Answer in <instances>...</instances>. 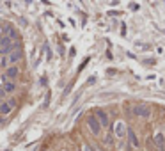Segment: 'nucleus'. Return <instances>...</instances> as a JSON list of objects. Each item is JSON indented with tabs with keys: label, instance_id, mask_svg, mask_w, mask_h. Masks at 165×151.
<instances>
[{
	"label": "nucleus",
	"instance_id": "1",
	"mask_svg": "<svg viewBox=\"0 0 165 151\" xmlns=\"http://www.w3.org/2000/svg\"><path fill=\"white\" fill-rule=\"evenodd\" d=\"M12 48H14V44H12L11 38L9 36H2V39H0V52L6 55L9 52H12Z\"/></svg>",
	"mask_w": 165,
	"mask_h": 151
},
{
	"label": "nucleus",
	"instance_id": "2",
	"mask_svg": "<svg viewBox=\"0 0 165 151\" xmlns=\"http://www.w3.org/2000/svg\"><path fill=\"white\" fill-rule=\"evenodd\" d=\"M133 112H135V116H138V117H149V116H151V108L142 103V105H135V107H133Z\"/></svg>",
	"mask_w": 165,
	"mask_h": 151
},
{
	"label": "nucleus",
	"instance_id": "3",
	"mask_svg": "<svg viewBox=\"0 0 165 151\" xmlns=\"http://www.w3.org/2000/svg\"><path fill=\"white\" fill-rule=\"evenodd\" d=\"M87 124H89V128H91V132H92L94 135H99V132H101V123H99V119L91 116V117L87 119Z\"/></svg>",
	"mask_w": 165,
	"mask_h": 151
},
{
	"label": "nucleus",
	"instance_id": "4",
	"mask_svg": "<svg viewBox=\"0 0 165 151\" xmlns=\"http://www.w3.org/2000/svg\"><path fill=\"white\" fill-rule=\"evenodd\" d=\"M22 59V50L20 48H12V52H11V55H9V60H11V62H16V60H20Z\"/></svg>",
	"mask_w": 165,
	"mask_h": 151
},
{
	"label": "nucleus",
	"instance_id": "5",
	"mask_svg": "<svg viewBox=\"0 0 165 151\" xmlns=\"http://www.w3.org/2000/svg\"><path fill=\"white\" fill-rule=\"evenodd\" d=\"M98 119H99V123H101V126H108V116L105 112L98 110Z\"/></svg>",
	"mask_w": 165,
	"mask_h": 151
},
{
	"label": "nucleus",
	"instance_id": "6",
	"mask_svg": "<svg viewBox=\"0 0 165 151\" xmlns=\"http://www.w3.org/2000/svg\"><path fill=\"white\" fill-rule=\"evenodd\" d=\"M16 75H18V70H16V68H9V70L6 71V75H4V82H6L7 78H14Z\"/></svg>",
	"mask_w": 165,
	"mask_h": 151
},
{
	"label": "nucleus",
	"instance_id": "7",
	"mask_svg": "<svg viewBox=\"0 0 165 151\" xmlns=\"http://www.w3.org/2000/svg\"><path fill=\"white\" fill-rule=\"evenodd\" d=\"M126 132H128V137H130V142H132V146H135V148H137V146H138V140H137V137H135V133H133V130L128 128Z\"/></svg>",
	"mask_w": 165,
	"mask_h": 151
},
{
	"label": "nucleus",
	"instance_id": "8",
	"mask_svg": "<svg viewBox=\"0 0 165 151\" xmlns=\"http://www.w3.org/2000/svg\"><path fill=\"white\" fill-rule=\"evenodd\" d=\"M116 135H117V137H122V135H124V124H122V123H117L116 124Z\"/></svg>",
	"mask_w": 165,
	"mask_h": 151
},
{
	"label": "nucleus",
	"instance_id": "9",
	"mask_svg": "<svg viewBox=\"0 0 165 151\" xmlns=\"http://www.w3.org/2000/svg\"><path fill=\"white\" fill-rule=\"evenodd\" d=\"M14 91V84L12 82H4V92H12Z\"/></svg>",
	"mask_w": 165,
	"mask_h": 151
},
{
	"label": "nucleus",
	"instance_id": "10",
	"mask_svg": "<svg viewBox=\"0 0 165 151\" xmlns=\"http://www.w3.org/2000/svg\"><path fill=\"white\" fill-rule=\"evenodd\" d=\"M11 108H12V103L7 102V103H4V105H2V108H0V110H2V114H9V112H11Z\"/></svg>",
	"mask_w": 165,
	"mask_h": 151
},
{
	"label": "nucleus",
	"instance_id": "11",
	"mask_svg": "<svg viewBox=\"0 0 165 151\" xmlns=\"http://www.w3.org/2000/svg\"><path fill=\"white\" fill-rule=\"evenodd\" d=\"M154 140H156L158 148H163V135H162V133H156V135H154Z\"/></svg>",
	"mask_w": 165,
	"mask_h": 151
},
{
	"label": "nucleus",
	"instance_id": "12",
	"mask_svg": "<svg viewBox=\"0 0 165 151\" xmlns=\"http://www.w3.org/2000/svg\"><path fill=\"white\" fill-rule=\"evenodd\" d=\"M9 62H11V60L7 59V57H4V59H2V62H0V64H2V68H6V66L9 64Z\"/></svg>",
	"mask_w": 165,
	"mask_h": 151
},
{
	"label": "nucleus",
	"instance_id": "13",
	"mask_svg": "<svg viewBox=\"0 0 165 151\" xmlns=\"http://www.w3.org/2000/svg\"><path fill=\"white\" fill-rule=\"evenodd\" d=\"M105 142H107V144H112V135H107V139H105Z\"/></svg>",
	"mask_w": 165,
	"mask_h": 151
},
{
	"label": "nucleus",
	"instance_id": "14",
	"mask_svg": "<svg viewBox=\"0 0 165 151\" xmlns=\"http://www.w3.org/2000/svg\"><path fill=\"white\" fill-rule=\"evenodd\" d=\"M92 151H98V149H96V148H94V146H92Z\"/></svg>",
	"mask_w": 165,
	"mask_h": 151
}]
</instances>
